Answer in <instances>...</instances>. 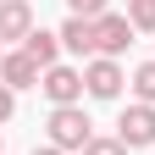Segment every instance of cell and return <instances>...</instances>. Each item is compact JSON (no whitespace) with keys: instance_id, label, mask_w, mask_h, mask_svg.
I'll use <instances>...</instances> for the list:
<instances>
[{"instance_id":"cell-1","label":"cell","mask_w":155,"mask_h":155,"mask_svg":"<svg viewBox=\"0 0 155 155\" xmlns=\"http://www.w3.org/2000/svg\"><path fill=\"white\" fill-rule=\"evenodd\" d=\"M45 133H50V144L55 150H89L94 144V122H89V111L83 105H55L50 111V122H45Z\"/></svg>"},{"instance_id":"cell-2","label":"cell","mask_w":155,"mask_h":155,"mask_svg":"<svg viewBox=\"0 0 155 155\" xmlns=\"http://www.w3.org/2000/svg\"><path fill=\"white\" fill-rule=\"evenodd\" d=\"M39 94L50 100V111H55V105H83V94H89V89H83V67H67V61L50 67L45 78H39Z\"/></svg>"},{"instance_id":"cell-3","label":"cell","mask_w":155,"mask_h":155,"mask_svg":"<svg viewBox=\"0 0 155 155\" xmlns=\"http://www.w3.org/2000/svg\"><path fill=\"white\" fill-rule=\"evenodd\" d=\"M122 83H127L122 61H111V55L83 61V89H89V100H122Z\"/></svg>"},{"instance_id":"cell-4","label":"cell","mask_w":155,"mask_h":155,"mask_svg":"<svg viewBox=\"0 0 155 155\" xmlns=\"http://www.w3.org/2000/svg\"><path fill=\"white\" fill-rule=\"evenodd\" d=\"M116 139H122L127 150H150L155 144V105H122V116H116Z\"/></svg>"},{"instance_id":"cell-5","label":"cell","mask_w":155,"mask_h":155,"mask_svg":"<svg viewBox=\"0 0 155 155\" xmlns=\"http://www.w3.org/2000/svg\"><path fill=\"white\" fill-rule=\"evenodd\" d=\"M33 28L39 22H33V6H28V0H0V45H17V50H22Z\"/></svg>"},{"instance_id":"cell-6","label":"cell","mask_w":155,"mask_h":155,"mask_svg":"<svg viewBox=\"0 0 155 155\" xmlns=\"http://www.w3.org/2000/svg\"><path fill=\"white\" fill-rule=\"evenodd\" d=\"M39 78H45V67H39L28 50H6L0 55V83H6L11 94L17 89H39Z\"/></svg>"},{"instance_id":"cell-7","label":"cell","mask_w":155,"mask_h":155,"mask_svg":"<svg viewBox=\"0 0 155 155\" xmlns=\"http://www.w3.org/2000/svg\"><path fill=\"white\" fill-rule=\"evenodd\" d=\"M94 45H100V55H122L127 45H133V22H127V11H105L100 22H94Z\"/></svg>"},{"instance_id":"cell-8","label":"cell","mask_w":155,"mask_h":155,"mask_svg":"<svg viewBox=\"0 0 155 155\" xmlns=\"http://www.w3.org/2000/svg\"><path fill=\"white\" fill-rule=\"evenodd\" d=\"M55 33H61V50H67V55H83V61L100 55V45H94V22H89V17H67Z\"/></svg>"},{"instance_id":"cell-9","label":"cell","mask_w":155,"mask_h":155,"mask_svg":"<svg viewBox=\"0 0 155 155\" xmlns=\"http://www.w3.org/2000/svg\"><path fill=\"white\" fill-rule=\"evenodd\" d=\"M22 50H28V55H33V61L45 67V72H50V67H61V33H45V28H33Z\"/></svg>"},{"instance_id":"cell-10","label":"cell","mask_w":155,"mask_h":155,"mask_svg":"<svg viewBox=\"0 0 155 155\" xmlns=\"http://www.w3.org/2000/svg\"><path fill=\"white\" fill-rule=\"evenodd\" d=\"M127 83H133V100L139 105H155V61H139Z\"/></svg>"},{"instance_id":"cell-11","label":"cell","mask_w":155,"mask_h":155,"mask_svg":"<svg viewBox=\"0 0 155 155\" xmlns=\"http://www.w3.org/2000/svg\"><path fill=\"white\" fill-rule=\"evenodd\" d=\"M127 22L133 33H155V0H127Z\"/></svg>"},{"instance_id":"cell-12","label":"cell","mask_w":155,"mask_h":155,"mask_svg":"<svg viewBox=\"0 0 155 155\" xmlns=\"http://www.w3.org/2000/svg\"><path fill=\"white\" fill-rule=\"evenodd\" d=\"M111 11V0H67V17H89V22H100Z\"/></svg>"},{"instance_id":"cell-13","label":"cell","mask_w":155,"mask_h":155,"mask_svg":"<svg viewBox=\"0 0 155 155\" xmlns=\"http://www.w3.org/2000/svg\"><path fill=\"white\" fill-rule=\"evenodd\" d=\"M83 155H127V144H122V139H100V133H94V144H89Z\"/></svg>"},{"instance_id":"cell-14","label":"cell","mask_w":155,"mask_h":155,"mask_svg":"<svg viewBox=\"0 0 155 155\" xmlns=\"http://www.w3.org/2000/svg\"><path fill=\"white\" fill-rule=\"evenodd\" d=\"M11 116H17V94H11L6 83H0V127H6V122H11Z\"/></svg>"},{"instance_id":"cell-15","label":"cell","mask_w":155,"mask_h":155,"mask_svg":"<svg viewBox=\"0 0 155 155\" xmlns=\"http://www.w3.org/2000/svg\"><path fill=\"white\" fill-rule=\"evenodd\" d=\"M33 155H67V150H55V144L45 139V144H33Z\"/></svg>"},{"instance_id":"cell-16","label":"cell","mask_w":155,"mask_h":155,"mask_svg":"<svg viewBox=\"0 0 155 155\" xmlns=\"http://www.w3.org/2000/svg\"><path fill=\"white\" fill-rule=\"evenodd\" d=\"M0 55H6V45H0Z\"/></svg>"}]
</instances>
